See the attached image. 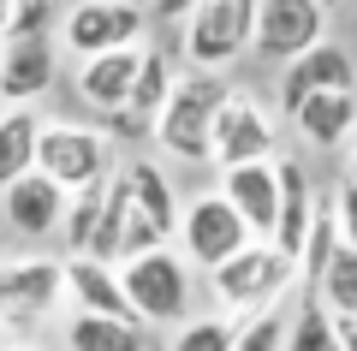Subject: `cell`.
Listing matches in <instances>:
<instances>
[{"instance_id": "cell-1", "label": "cell", "mask_w": 357, "mask_h": 351, "mask_svg": "<svg viewBox=\"0 0 357 351\" xmlns=\"http://www.w3.org/2000/svg\"><path fill=\"white\" fill-rule=\"evenodd\" d=\"M178 214H185V202L173 197L161 167L155 161H126L107 179V214H102V232H96L89 256L126 262V256H143L155 244H173L178 239Z\"/></svg>"}, {"instance_id": "cell-2", "label": "cell", "mask_w": 357, "mask_h": 351, "mask_svg": "<svg viewBox=\"0 0 357 351\" xmlns=\"http://www.w3.org/2000/svg\"><path fill=\"white\" fill-rule=\"evenodd\" d=\"M227 96H232L227 72H197V66H191V72H178L173 96H167V107H161V126H155L161 155H173V161H185V167H203Z\"/></svg>"}, {"instance_id": "cell-3", "label": "cell", "mask_w": 357, "mask_h": 351, "mask_svg": "<svg viewBox=\"0 0 357 351\" xmlns=\"http://www.w3.org/2000/svg\"><path fill=\"white\" fill-rule=\"evenodd\" d=\"M298 286V256H286L274 239H250L232 262L208 274V292L227 315H262Z\"/></svg>"}, {"instance_id": "cell-4", "label": "cell", "mask_w": 357, "mask_h": 351, "mask_svg": "<svg viewBox=\"0 0 357 351\" xmlns=\"http://www.w3.org/2000/svg\"><path fill=\"white\" fill-rule=\"evenodd\" d=\"M119 280H126V298H131V310H137L143 327L191 322L197 280H191V256L185 251L155 244V251H143V256H126V262H119Z\"/></svg>"}, {"instance_id": "cell-5", "label": "cell", "mask_w": 357, "mask_h": 351, "mask_svg": "<svg viewBox=\"0 0 357 351\" xmlns=\"http://www.w3.org/2000/svg\"><path fill=\"white\" fill-rule=\"evenodd\" d=\"M256 6L262 0H203L185 24H178V48L197 72H232L244 54L256 48Z\"/></svg>"}, {"instance_id": "cell-6", "label": "cell", "mask_w": 357, "mask_h": 351, "mask_svg": "<svg viewBox=\"0 0 357 351\" xmlns=\"http://www.w3.org/2000/svg\"><path fill=\"white\" fill-rule=\"evenodd\" d=\"M149 24L155 18L143 0H72L60 18V42L72 60H89V54H114V48H143Z\"/></svg>"}, {"instance_id": "cell-7", "label": "cell", "mask_w": 357, "mask_h": 351, "mask_svg": "<svg viewBox=\"0 0 357 351\" xmlns=\"http://www.w3.org/2000/svg\"><path fill=\"white\" fill-rule=\"evenodd\" d=\"M250 239L256 232L227 202V191H203V197H191L185 214H178V251L191 256V268H208V274H215L220 262H232Z\"/></svg>"}, {"instance_id": "cell-8", "label": "cell", "mask_w": 357, "mask_h": 351, "mask_svg": "<svg viewBox=\"0 0 357 351\" xmlns=\"http://www.w3.org/2000/svg\"><path fill=\"white\" fill-rule=\"evenodd\" d=\"M274 149H280V119H274V107L256 101L250 89H232L220 119H215L208 167L227 173V167H244V161H274Z\"/></svg>"}, {"instance_id": "cell-9", "label": "cell", "mask_w": 357, "mask_h": 351, "mask_svg": "<svg viewBox=\"0 0 357 351\" xmlns=\"http://www.w3.org/2000/svg\"><path fill=\"white\" fill-rule=\"evenodd\" d=\"M107 161H114L107 131L77 126V119H48L36 173H48L54 185H66V191H89V185H102V179H114V173H107Z\"/></svg>"}, {"instance_id": "cell-10", "label": "cell", "mask_w": 357, "mask_h": 351, "mask_svg": "<svg viewBox=\"0 0 357 351\" xmlns=\"http://www.w3.org/2000/svg\"><path fill=\"white\" fill-rule=\"evenodd\" d=\"M60 298H66V262H54V256H6L0 262V322H6V334L36 327Z\"/></svg>"}, {"instance_id": "cell-11", "label": "cell", "mask_w": 357, "mask_h": 351, "mask_svg": "<svg viewBox=\"0 0 357 351\" xmlns=\"http://www.w3.org/2000/svg\"><path fill=\"white\" fill-rule=\"evenodd\" d=\"M328 42V0H262L256 6V54L274 66H292Z\"/></svg>"}, {"instance_id": "cell-12", "label": "cell", "mask_w": 357, "mask_h": 351, "mask_svg": "<svg viewBox=\"0 0 357 351\" xmlns=\"http://www.w3.org/2000/svg\"><path fill=\"white\" fill-rule=\"evenodd\" d=\"M60 77L54 36H6L0 42V107H36Z\"/></svg>"}, {"instance_id": "cell-13", "label": "cell", "mask_w": 357, "mask_h": 351, "mask_svg": "<svg viewBox=\"0 0 357 351\" xmlns=\"http://www.w3.org/2000/svg\"><path fill=\"white\" fill-rule=\"evenodd\" d=\"M220 191H227V202L244 214V226H250L256 239H274V226H280V197H286L280 155H274V161L227 167V173H220Z\"/></svg>"}, {"instance_id": "cell-14", "label": "cell", "mask_w": 357, "mask_h": 351, "mask_svg": "<svg viewBox=\"0 0 357 351\" xmlns=\"http://www.w3.org/2000/svg\"><path fill=\"white\" fill-rule=\"evenodd\" d=\"M0 209H6V226H13L18 239H54L66 226V209H72V191L54 185L48 173H24L6 197H0Z\"/></svg>"}, {"instance_id": "cell-15", "label": "cell", "mask_w": 357, "mask_h": 351, "mask_svg": "<svg viewBox=\"0 0 357 351\" xmlns=\"http://www.w3.org/2000/svg\"><path fill=\"white\" fill-rule=\"evenodd\" d=\"M321 89H357V60L340 42H316L310 54H298L292 66H280V113H292L304 96Z\"/></svg>"}, {"instance_id": "cell-16", "label": "cell", "mask_w": 357, "mask_h": 351, "mask_svg": "<svg viewBox=\"0 0 357 351\" xmlns=\"http://www.w3.org/2000/svg\"><path fill=\"white\" fill-rule=\"evenodd\" d=\"M137 72H143V48H114V54H89V60H77V96H84V107L96 113H126L131 89H137Z\"/></svg>"}, {"instance_id": "cell-17", "label": "cell", "mask_w": 357, "mask_h": 351, "mask_svg": "<svg viewBox=\"0 0 357 351\" xmlns=\"http://www.w3.org/2000/svg\"><path fill=\"white\" fill-rule=\"evenodd\" d=\"M173 84H178L173 60H167L161 48H143L137 89H131L126 113H114V131H119V137H126V143H155V126H161V107H167V96H173Z\"/></svg>"}, {"instance_id": "cell-18", "label": "cell", "mask_w": 357, "mask_h": 351, "mask_svg": "<svg viewBox=\"0 0 357 351\" xmlns=\"http://www.w3.org/2000/svg\"><path fill=\"white\" fill-rule=\"evenodd\" d=\"M66 298L84 315H131L137 322L126 280H119V262H102V256H66Z\"/></svg>"}, {"instance_id": "cell-19", "label": "cell", "mask_w": 357, "mask_h": 351, "mask_svg": "<svg viewBox=\"0 0 357 351\" xmlns=\"http://www.w3.org/2000/svg\"><path fill=\"white\" fill-rule=\"evenodd\" d=\"M286 119H292V131L310 143V149H340V143L357 137V89H321V96H304Z\"/></svg>"}, {"instance_id": "cell-20", "label": "cell", "mask_w": 357, "mask_h": 351, "mask_svg": "<svg viewBox=\"0 0 357 351\" xmlns=\"http://www.w3.org/2000/svg\"><path fill=\"white\" fill-rule=\"evenodd\" d=\"M42 131H48V119H42L36 107H0V197H6L24 173H36Z\"/></svg>"}, {"instance_id": "cell-21", "label": "cell", "mask_w": 357, "mask_h": 351, "mask_svg": "<svg viewBox=\"0 0 357 351\" xmlns=\"http://www.w3.org/2000/svg\"><path fill=\"white\" fill-rule=\"evenodd\" d=\"M66 351H149V334L131 315H84L72 310L66 322Z\"/></svg>"}, {"instance_id": "cell-22", "label": "cell", "mask_w": 357, "mask_h": 351, "mask_svg": "<svg viewBox=\"0 0 357 351\" xmlns=\"http://www.w3.org/2000/svg\"><path fill=\"white\" fill-rule=\"evenodd\" d=\"M280 179H286V197H280V226H274V244H280L286 256H298V251H304L310 221H316V209H321V197L310 191V179H304V167H298V161H280Z\"/></svg>"}, {"instance_id": "cell-23", "label": "cell", "mask_w": 357, "mask_h": 351, "mask_svg": "<svg viewBox=\"0 0 357 351\" xmlns=\"http://www.w3.org/2000/svg\"><path fill=\"white\" fill-rule=\"evenodd\" d=\"M340 244H345V232H340V209H333V197H321L316 221H310V232H304V251H298V280H304L310 292H316V280L328 274V262L340 256Z\"/></svg>"}, {"instance_id": "cell-24", "label": "cell", "mask_w": 357, "mask_h": 351, "mask_svg": "<svg viewBox=\"0 0 357 351\" xmlns=\"http://www.w3.org/2000/svg\"><path fill=\"white\" fill-rule=\"evenodd\" d=\"M286 351H345L340 315H333L316 292H310V298L292 310V322H286Z\"/></svg>"}, {"instance_id": "cell-25", "label": "cell", "mask_w": 357, "mask_h": 351, "mask_svg": "<svg viewBox=\"0 0 357 351\" xmlns=\"http://www.w3.org/2000/svg\"><path fill=\"white\" fill-rule=\"evenodd\" d=\"M102 214H107V179L89 191H72V209H66V256H89L96 232H102Z\"/></svg>"}, {"instance_id": "cell-26", "label": "cell", "mask_w": 357, "mask_h": 351, "mask_svg": "<svg viewBox=\"0 0 357 351\" xmlns=\"http://www.w3.org/2000/svg\"><path fill=\"white\" fill-rule=\"evenodd\" d=\"M232 345H238V322L220 310V315H191V322H178V334H173L167 351H232Z\"/></svg>"}, {"instance_id": "cell-27", "label": "cell", "mask_w": 357, "mask_h": 351, "mask_svg": "<svg viewBox=\"0 0 357 351\" xmlns=\"http://www.w3.org/2000/svg\"><path fill=\"white\" fill-rule=\"evenodd\" d=\"M316 298L328 304L333 315H357V251L340 244V256L328 262V274L316 280Z\"/></svg>"}, {"instance_id": "cell-28", "label": "cell", "mask_w": 357, "mask_h": 351, "mask_svg": "<svg viewBox=\"0 0 357 351\" xmlns=\"http://www.w3.org/2000/svg\"><path fill=\"white\" fill-rule=\"evenodd\" d=\"M286 322L292 315H280V310H262L250 322H238V345L232 351H286Z\"/></svg>"}, {"instance_id": "cell-29", "label": "cell", "mask_w": 357, "mask_h": 351, "mask_svg": "<svg viewBox=\"0 0 357 351\" xmlns=\"http://www.w3.org/2000/svg\"><path fill=\"white\" fill-rule=\"evenodd\" d=\"M333 209H340V232H345V244L357 251V179H340V185H333Z\"/></svg>"}, {"instance_id": "cell-30", "label": "cell", "mask_w": 357, "mask_h": 351, "mask_svg": "<svg viewBox=\"0 0 357 351\" xmlns=\"http://www.w3.org/2000/svg\"><path fill=\"white\" fill-rule=\"evenodd\" d=\"M197 6H203V0H149V18H155V24H167V30H178Z\"/></svg>"}, {"instance_id": "cell-31", "label": "cell", "mask_w": 357, "mask_h": 351, "mask_svg": "<svg viewBox=\"0 0 357 351\" xmlns=\"http://www.w3.org/2000/svg\"><path fill=\"white\" fill-rule=\"evenodd\" d=\"M340 339H345V351H357V315H340Z\"/></svg>"}, {"instance_id": "cell-32", "label": "cell", "mask_w": 357, "mask_h": 351, "mask_svg": "<svg viewBox=\"0 0 357 351\" xmlns=\"http://www.w3.org/2000/svg\"><path fill=\"white\" fill-rule=\"evenodd\" d=\"M13 6L18 0H0V42H6V30H13Z\"/></svg>"}, {"instance_id": "cell-33", "label": "cell", "mask_w": 357, "mask_h": 351, "mask_svg": "<svg viewBox=\"0 0 357 351\" xmlns=\"http://www.w3.org/2000/svg\"><path fill=\"white\" fill-rule=\"evenodd\" d=\"M0 351H42V345H24V339H6V345H0Z\"/></svg>"}, {"instance_id": "cell-34", "label": "cell", "mask_w": 357, "mask_h": 351, "mask_svg": "<svg viewBox=\"0 0 357 351\" xmlns=\"http://www.w3.org/2000/svg\"><path fill=\"white\" fill-rule=\"evenodd\" d=\"M345 179H357V149H351V167H345Z\"/></svg>"}, {"instance_id": "cell-35", "label": "cell", "mask_w": 357, "mask_h": 351, "mask_svg": "<svg viewBox=\"0 0 357 351\" xmlns=\"http://www.w3.org/2000/svg\"><path fill=\"white\" fill-rule=\"evenodd\" d=\"M0 345H6V322H0Z\"/></svg>"}]
</instances>
